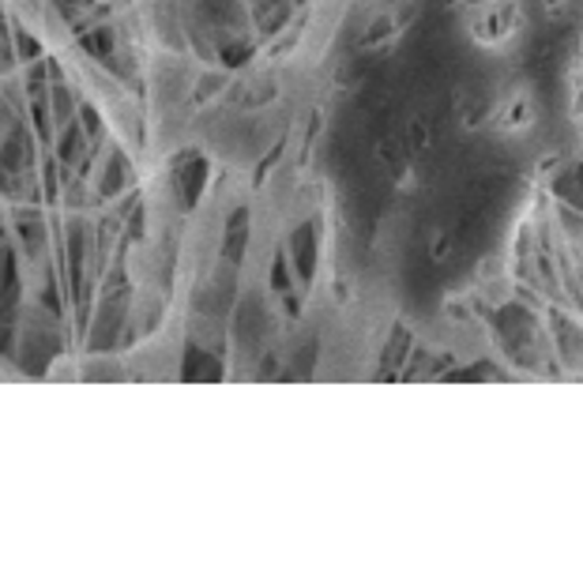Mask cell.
I'll list each match as a JSON object with an SVG mask.
<instances>
[{
  "label": "cell",
  "mask_w": 583,
  "mask_h": 583,
  "mask_svg": "<svg viewBox=\"0 0 583 583\" xmlns=\"http://www.w3.org/2000/svg\"><path fill=\"white\" fill-rule=\"evenodd\" d=\"M181 189H185V204H192L196 200V192H200V185H204V158H192L189 166H185L181 174Z\"/></svg>",
  "instance_id": "cell-1"
},
{
  "label": "cell",
  "mask_w": 583,
  "mask_h": 583,
  "mask_svg": "<svg viewBox=\"0 0 583 583\" xmlns=\"http://www.w3.org/2000/svg\"><path fill=\"white\" fill-rule=\"evenodd\" d=\"M298 256H302V271L309 275L313 271V234H309V226L298 234Z\"/></svg>",
  "instance_id": "cell-2"
},
{
  "label": "cell",
  "mask_w": 583,
  "mask_h": 583,
  "mask_svg": "<svg viewBox=\"0 0 583 583\" xmlns=\"http://www.w3.org/2000/svg\"><path fill=\"white\" fill-rule=\"evenodd\" d=\"M87 46H91V53H106L113 42H110V31H102V34H95V38H87Z\"/></svg>",
  "instance_id": "cell-3"
}]
</instances>
